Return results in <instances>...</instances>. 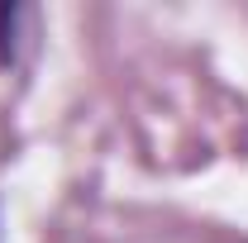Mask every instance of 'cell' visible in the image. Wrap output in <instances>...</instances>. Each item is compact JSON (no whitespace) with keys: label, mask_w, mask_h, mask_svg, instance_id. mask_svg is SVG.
I'll use <instances>...</instances> for the list:
<instances>
[{"label":"cell","mask_w":248,"mask_h":243,"mask_svg":"<svg viewBox=\"0 0 248 243\" xmlns=\"http://www.w3.org/2000/svg\"><path fill=\"white\" fill-rule=\"evenodd\" d=\"M24 5L15 0H0V72H15L19 62V24H24Z\"/></svg>","instance_id":"cell-1"}]
</instances>
